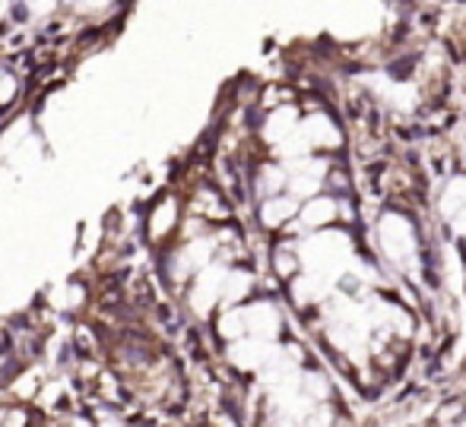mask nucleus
Wrapping results in <instances>:
<instances>
[{
	"mask_svg": "<svg viewBox=\"0 0 466 427\" xmlns=\"http://www.w3.org/2000/svg\"><path fill=\"white\" fill-rule=\"evenodd\" d=\"M32 124H35V117H32L29 111H19L13 121H6V127L0 130V162H6L13 153H16L19 143L32 134Z\"/></svg>",
	"mask_w": 466,
	"mask_h": 427,
	"instance_id": "2",
	"label": "nucleus"
},
{
	"mask_svg": "<svg viewBox=\"0 0 466 427\" xmlns=\"http://www.w3.org/2000/svg\"><path fill=\"white\" fill-rule=\"evenodd\" d=\"M178 225V203L175 200H159L147 215V234L149 241H162L175 232Z\"/></svg>",
	"mask_w": 466,
	"mask_h": 427,
	"instance_id": "1",
	"label": "nucleus"
},
{
	"mask_svg": "<svg viewBox=\"0 0 466 427\" xmlns=\"http://www.w3.org/2000/svg\"><path fill=\"white\" fill-rule=\"evenodd\" d=\"M6 10H10V0H0V19L6 16Z\"/></svg>",
	"mask_w": 466,
	"mask_h": 427,
	"instance_id": "4",
	"label": "nucleus"
},
{
	"mask_svg": "<svg viewBox=\"0 0 466 427\" xmlns=\"http://www.w3.org/2000/svg\"><path fill=\"white\" fill-rule=\"evenodd\" d=\"M57 0H10V10L19 23H32V19H48L51 13H57Z\"/></svg>",
	"mask_w": 466,
	"mask_h": 427,
	"instance_id": "3",
	"label": "nucleus"
}]
</instances>
